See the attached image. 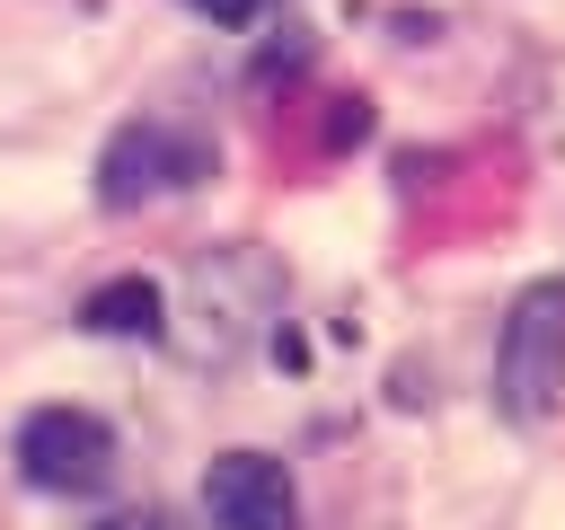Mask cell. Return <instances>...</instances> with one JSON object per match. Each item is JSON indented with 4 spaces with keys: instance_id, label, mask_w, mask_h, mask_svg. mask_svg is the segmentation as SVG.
I'll return each instance as SVG.
<instances>
[{
    "instance_id": "8992f818",
    "label": "cell",
    "mask_w": 565,
    "mask_h": 530,
    "mask_svg": "<svg viewBox=\"0 0 565 530\" xmlns=\"http://www.w3.org/2000/svg\"><path fill=\"white\" fill-rule=\"evenodd\" d=\"M79 327H88V336H159V327H168V300H159L150 274H115V283H97V292L79 300Z\"/></svg>"
},
{
    "instance_id": "30bf717a",
    "label": "cell",
    "mask_w": 565,
    "mask_h": 530,
    "mask_svg": "<svg viewBox=\"0 0 565 530\" xmlns=\"http://www.w3.org/2000/svg\"><path fill=\"white\" fill-rule=\"evenodd\" d=\"M97 530H177V521H168V512H106Z\"/></svg>"
},
{
    "instance_id": "5b68a950",
    "label": "cell",
    "mask_w": 565,
    "mask_h": 530,
    "mask_svg": "<svg viewBox=\"0 0 565 530\" xmlns=\"http://www.w3.org/2000/svg\"><path fill=\"white\" fill-rule=\"evenodd\" d=\"M256 274H265L256 247H230V256H203V265H194V283H185V318H203V327H185V353H194V362H230V353H238L247 309L274 300V292H247V300H238V283H256Z\"/></svg>"
},
{
    "instance_id": "277c9868",
    "label": "cell",
    "mask_w": 565,
    "mask_h": 530,
    "mask_svg": "<svg viewBox=\"0 0 565 530\" xmlns=\"http://www.w3.org/2000/svg\"><path fill=\"white\" fill-rule=\"evenodd\" d=\"M203 512H212V530H291L300 495L274 451H221L203 468Z\"/></svg>"
},
{
    "instance_id": "ba28073f",
    "label": "cell",
    "mask_w": 565,
    "mask_h": 530,
    "mask_svg": "<svg viewBox=\"0 0 565 530\" xmlns=\"http://www.w3.org/2000/svg\"><path fill=\"white\" fill-rule=\"evenodd\" d=\"M185 9H203L212 26H247V18H256V0H185Z\"/></svg>"
},
{
    "instance_id": "3957f363",
    "label": "cell",
    "mask_w": 565,
    "mask_h": 530,
    "mask_svg": "<svg viewBox=\"0 0 565 530\" xmlns=\"http://www.w3.org/2000/svg\"><path fill=\"white\" fill-rule=\"evenodd\" d=\"M203 168H212V150H203L194 132L124 124V132L106 141V159H97V194H106V212H132V203H150L159 186H194Z\"/></svg>"
},
{
    "instance_id": "9c48e42d",
    "label": "cell",
    "mask_w": 565,
    "mask_h": 530,
    "mask_svg": "<svg viewBox=\"0 0 565 530\" xmlns=\"http://www.w3.org/2000/svg\"><path fill=\"white\" fill-rule=\"evenodd\" d=\"M274 362H282V371H300V362H309V344H300V327H274Z\"/></svg>"
},
{
    "instance_id": "52a82bcc",
    "label": "cell",
    "mask_w": 565,
    "mask_h": 530,
    "mask_svg": "<svg viewBox=\"0 0 565 530\" xmlns=\"http://www.w3.org/2000/svg\"><path fill=\"white\" fill-rule=\"evenodd\" d=\"M362 132H371V106H362V97H335V115H327V150H353Z\"/></svg>"
},
{
    "instance_id": "6da1fadb",
    "label": "cell",
    "mask_w": 565,
    "mask_h": 530,
    "mask_svg": "<svg viewBox=\"0 0 565 530\" xmlns=\"http://www.w3.org/2000/svg\"><path fill=\"white\" fill-rule=\"evenodd\" d=\"M565 398V274H539L512 292L494 336V406L512 424H547Z\"/></svg>"
},
{
    "instance_id": "7a4b0ae2",
    "label": "cell",
    "mask_w": 565,
    "mask_h": 530,
    "mask_svg": "<svg viewBox=\"0 0 565 530\" xmlns=\"http://www.w3.org/2000/svg\"><path fill=\"white\" fill-rule=\"evenodd\" d=\"M18 477L44 495H88L115 477V433L88 406H35L18 424Z\"/></svg>"
}]
</instances>
